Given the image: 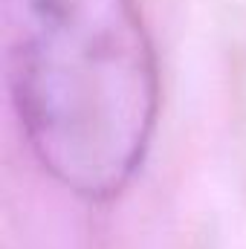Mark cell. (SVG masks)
I'll return each instance as SVG.
<instances>
[{"mask_svg":"<svg viewBox=\"0 0 246 249\" xmlns=\"http://www.w3.org/2000/svg\"><path fill=\"white\" fill-rule=\"evenodd\" d=\"M15 113L38 162L87 200L119 194L157 122V64L133 0H3Z\"/></svg>","mask_w":246,"mask_h":249,"instance_id":"1","label":"cell"}]
</instances>
